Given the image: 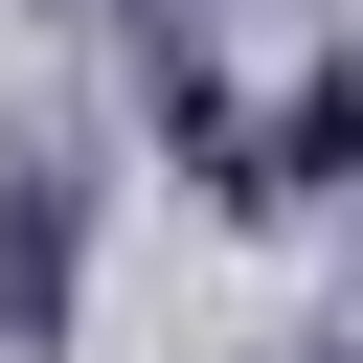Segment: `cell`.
<instances>
[{"instance_id":"1","label":"cell","mask_w":363,"mask_h":363,"mask_svg":"<svg viewBox=\"0 0 363 363\" xmlns=\"http://www.w3.org/2000/svg\"><path fill=\"white\" fill-rule=\"evenodd\" d=\"M68 295H91V182L0 159V363H68Z\"/></svg>"},{"instance_id":"2","label":"cell","mask_w":363,"mask_h":363,"mask_svg":"<svg viewBox=\"0 0 363 363\" xmlns=\"http://www.w3.org/2000/svg\"><path fill=\"white\" fill-rule=\"evenodd\" d=\"M182 23H204V0H182Z\"/></svg>"}]
</instances>
